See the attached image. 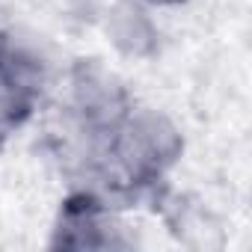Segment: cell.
<instances>
[{
    "label": "cell",
    "instance_id": "obj_1",
    "mask_svg": "<svg viewBox=\"0 0 252 252\" xmlns=\"http://www.w3.org/2000/svg\"><path fill=\"white\" fill-rule=\"evenodd\" d=\"M187 149L181 125L158 107L137 104L119 119L107 137V158L134 199L166 187L169 172Z\"/></svg>",
    "mask_w": 252,
    "mask_h": 252
},
{
    "label": "cell",
    "instance_id": "obj_2",
    "mask_svg": "<svg viewBox=\"0 0 252 252\" xmlns=\"http://www.w3.org/2000/svg\"><path fill=\"white\" fill-rule=\"evenodd\" d=\"M68 134L107 140L119 119L134 107L125 83L98 60H74L60 80Z\"/></svg>",
    "mask_w": 252,
    "mask_h": 252
},
{
    "label": "cell",
    "instance_id": "obj_3",
    "mask_svg": "<svg viewBox=\"0 0 252 252\" xmlns=\"http://www.w3.org/2000/svg\"><path fill=\"white\" fill-rule=\"evenodd\" d=\"M65 65L60 45L42 30L24 24L0 27V74L33 104H42L60 86Z\"/></svg>",
    "mask_w": 252,
    "mask_h": 252
},
{
    "label": "cell",
    "instance_id": "obj_4",
    "mask_svg": "<svg viewBox=\"0 0 252 252\" xmlns=\"http://www.w3.org/2000/svg\"><path fill=\"white\" fill-rule=\"evenodd\" d=\"M134 243L119 208L83 190H71L63 199L51 228L54 249H131Z\"/></svg>",
    "mask_w": 252,
    "mask_h": 252
},
{
    "label": "cell",
    "instance_id": "obj_5",
    "mask_svg": "<svg viewBox=\"0 0 252 252\" xmlns=\"http://www.w3.org/2000/svg\"><path fill=\"white\" fill-rule=\"evenodd\" d=\"M98 24L110 48L125 60H155L163 48V30L155 18V9L143 0H104Z\"/></svg>",
    "mask_w": 252,
    "mask_h": 252
},
{
    "label": "cell",
    "instance_id": "obj_6",
    "mask_svg": "<svg viewBox=\"0 0 252 252\" xmlns=\"http://www.w3.org/2000/svg\"><path fill=\"white\" fill-rule=\"evenodd\" d=\"M155 205L166 231L187 249H220L225 243V225L214 214V208L193 193H169L160 187L155 193Z\"/></svg>",
    "mask_w": 252,
    "mask_h": 252
},
{
    "label": "cell",
    "instance_id": "obj_7",
    "mask_svg": "<svg viewBox=\"0 0 252 252\" xmlns=\"http://www.w3.org/2000/svg\"><path fill=\"white\" fill-rule=\"evenodd\" d=\"M39 104H33L30 98H24L3 74H0V134H15L18 128L30 122V116L36 113Z\"/></svg>",
    "mask_w": 252,
    "mask_h": 252
},
{
    "label": "cell",
    "instance_id": "obj_8",
    "mask_svg": "<svg viewBox=\"0 0 252 252\" xmlns=\"http://www.w3.org/2000/svg\"><path fill=\"white\" fill-rule=\"evenodd\" d=\"M146 6H152V9H175V6H184V3H190V0H143Z\"/></svg>",
    "mask_w": 252,
    "mask_h": 252
},
{
    "label": "cell",
    "instance_id": "obj_9",
    "mask_svg": "<svg viewBox=\"0 0 252 252\" xmlns=\"http://www.w3.org/2000/svg\"><path fill=\"white\" fill-rule=\"evenodd\" d=\"M3 146H6V134H0V155H3Z\"/></svg>",
    "mask_w": 252,
    "mask_h": 252
},
{
    "label": "cell",
    "instance_id": "obj_10",
    "mask_svg": "<svg viewBox=\"0 0 252 252\" xmlns=\"http://www.w3.org/2000/svg\"><path fill=\"white\" fill-rule=\"evenodd\" d=\"M0 6H3V0H0Z\"/></svg>",
    "mask_w": 252,
    "mask_h": 252
}]
</instances>
